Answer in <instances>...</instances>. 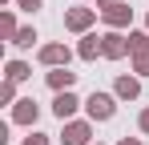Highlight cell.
Listing matches in <instances>:
<instances>
[{
    "mask_svg": "<svg viewBox=\"0 0 149 145\" xmlns=\"http://www.w3.org/2000/svg\"><path fill=\"white\" fill-rule=\"evenodd\" d=\"M16 32H20V28H16V16L4 12V16H0V36H4V40H16Z\"/></svg>",
    "mask_w": 149,
    "mask_h": 145,
    "instance_id": "9a60e30c",
    "label": "cell"
},
{
    "mask_svg": "<svg viewBox=\"0 0 149 145\" xmlns=\"http://www.w3.org/2000/svg\"><path fill=\"white\" fill-rule=\"evenodd\" d=\"M36 117H40V105H36L32 97H20V101L12 105V121H16V125H36Z\"/></svg>",
    "mask_w": 149,
    "mask_h": 145,
    "instance_id": "30bf717a",
    "label": "cell"
},
{
    "mask_svg": "<svg viewBox=\"0 0 149 145\" xmlns=\"http://www.w3.org/2000/svg\"><path fill=\"white\" fill-rule=\"evenodd\" d=\"M85 113H89V121H113L117 117V93H93L85 97Z\"/></svg>",
    "mask_w": 149,
    "mask_h": 145,
    "instance_id": "6da1fadb",
    "label": "cell"
},
{
    "mask_svg": "<svg viewBox=\"0 0 149 145\" xmlns=\"http://www.w3.org/2000/svg\"><path fill=\"white\" fill-rule=\"evenodd\" d=\"M93 141V121H65L61 145H89Z\"/></svg>",
    "mask_w": 149,
    "mask_h": 145,
    "instance_id": "3957f363",
    "label": "cell"
},
{
    "mask_svg": "<svg viewBox=\"0 0 149 145\" xmlns=\"http://www.w3.org/2000/svg\"><path fill=\"white\" fill-rule=\"evenodd\" d=\"M137 129L149 137V109H141V113H137Z\"/></svg>",
    "mask_w": 149,
    "mask_h": 145,
    "instance_id": "ffe728a7",
    "label": "cell"
},
{
    "mask_svg": "<svg viewBox=\"0 0 149 145\" xmlns=\"http://www.w3.org/2000/svg\"><path fill=\"white\" fill-rule=\"evenodd\" d=\"M97 12H101V8H81V4H77V8H69V12H65V28L85 36V32L97 24Z\"/></svg>",
    "mask_w": 149,
    "mask_h": 145,
    "instance_id": "7a4b0ae2",
    "label": "cell"
},
{
    "mask_svg": "<svg viewBox=\"0 0 149 145\" xmlns=\"http://www.w3.org/2000/svg\"><path fill=\"white\" fill-rule=\"evenodd\" d=\"M20 145H49V133H28Z\"/></svg>",
    "mask_w": 149,
    "mask_h": 145,
    "instance_id": "d6986e66",
    "label": "cell"
},
{
    "mask_svg": "<svg viewBox=\"0 0 149 145\" xmlns=\"http://www.w3.org/2000/svg\"><path fill=\"white\" fill-rule=\"evenodd\" d=\"M133 72H137V77H149V52L133 56Z\"/></svg>",
    "mask_w": 149,
    "mask_h": 145,
    "instance_id": "e0dca14e",
    "label": "cell"
},
{
    "mask_svg": "<svg viewBox=\"0 0 149 145\" xmlns=\"http://www.w3.org/2000/svg\"><path fill=\"white\" fill-rule=\"evenodd\" d=\"M129 52H133V56L149 52V32H129Z\"/></svg>",
    "mask_w": 149,
    "mask_h": 145,
    "instance_id": "5bb4252c",
    "label": "cell"
},
{
    "mask_svg": "<svg viewBox=\"0 0 149 145\" xmlns=\"http://www.w3.org/2000/svg\"><path fill=\"white\" fill-rule=\"evenodd\" d=\"M101 36H105V61H121L125 52H129V36H121L117 28H109Z\"/></svg>",
    "mask_w": 149,
    "mask_h": 145,
    "instance_id": "52a82bcc",
    "label": "cell"
},
{
    "mask_svg": "<svg viewBox=\"0 0 149 145\" xmlns=\"http://www.w3.org/2000/svg\"><path fill=\"white\" fill-rule=\"evenodd\" d=\"M36 40H40V36H36V28H32V24H24V28L16 32V40H12V45H16V48H32Z\"/></svg>",
    "mask_w": 149,
    "mask_h": 145,
    "instance_id": "4fadbf2b",
    "label": "cell"
},
{
    "mask_svg": "<svg viewBox=\"0 0 149 145\" xmlns=\"http://www.w3.org/2000/svg\"><path fill=\"white\" fill-rule=\"evenodd\" d=\"M113 4H125V0H97V8H113Z\"/></svg>",
    "mask_w": 149,
    "mask_h": 145,
    "instance_id": "44dd1931",
    "label": "cell"
},
{
    "mask_svg": "<svg viewBox=\"0 0 149 145\" xmlns=\"http://www.w3.org/2000/svg\"><path fill=\"white\" fill-rule=\"evenodd\" d=\"M16 8H20V12H40L45 0H16Z\"/></svg>",
    "mask_w": 149,
    "mask_h": 145,
    "instance_id": "ac0fdd59",
    "label": "cell"
},
{
    "mask_svg": "<svg viewBox=\"0 0 149 145\" xmlns=\"http://www.w3.org/2000/svg\"><path fill=\"white\" fill-rule=\"evenodd\" d=\"M145 32H149V12H145Z\"/></svg>",
    "mask_w": 149,
    "mask_h": 145,
    "instance_id": "603a6c76",
    "label": "cell"
},
{
    "mask_svg": "<svg viewBox=\"0 0 149 145\" xmlns=\"http://www.w3.org/2000/svg\"><path fill=\"white\" fill-rule=\"evenodd\" d=\"M28 77H32V69H28L24 61H8V65H4V81H16V85H20Z\"/></svg>",
    "mask_w": 149,
    "mask_h": 145,
    "instance_id": "7c38bea8",
    "label": "cell"
},
{
    "mask_svg": "<svg viewBox=\"0 0 149 145\" xmlns=\"http://www.w3.org/2000/svg\"><path fill=\"white\" fill-rule=\"evenodd\" d=\"M117 145H141V137H121Z\"/></svg>",
    "mask_w": 149,
    "mask_h": 145,
    "instance_id": "7402d4cb",
    "label": "cell"
},
{
    "mask_svg": "<svg viewBox=\"0 0 149 145\" xmlns=\"http://www.w3.org/2000/svg\"><path fill=\"white\" fill-rule=\"evenodd\" d=\"M81 105H85V101H81V97L69 89V93H56V101H52V113H56L61 121H73V113L81 109Z\"/></svg>",
    "mask_w": 149,
    "mask_h": 145,
    "instance_id": "9c48e42d",
    "label": "cell"
},
{
    "mask_svg": "<svg viewBox=\"0 0 149 145\" xmlns=\"http://www.w3.org/2000/svg\"><path fill=\"white\" fill-rule=\"evenodd\" d=\"M101 20L109 24V28H117V32L129 28V24H133V8H129V0H125V4H113V8H101Z\"/></svg>",
    "mask_w": 149,
    "mask_h": 145,
    "instance_id": "5b68a950",
    "label": "cell"
},
{
    "mask_svg": "<svg viewBox=\"0 0 149 145\" xmlns=\"http://www.w3.org/2000/svg\"><path fill=\"white\" fill-rule=\"evenodd\" d=\"M0 105H16V81H4L0 85Z\"/></svg>",
    "mask_w": 149,
    "mask_h": 145,
    "instance_id": "2e32d148",
    "label": "cell"
},
{
    "mask_svg": "<svg viewBox=\"0 0 149 145\" xmlns=\"http://www.w3.org/2000/svg\"><path fill=\"white\" fill-rule=\"evenodd\" d=\"M113 93H117V101H137L141 97V77L137 72H121L113 81Z\"/></svg>",
    "mask_w": 149,
    "mask_h": 145,
    "instance_id": "8992f818",
    "label": "cell"
},
{
    "mask_svg": "<svg viewBox=\"0 0 149 145\" xmlns=\"http://www.w3.org/2000/svg\"><path fill=\"white\" fill-rule=\"evenodd\" d=\"M77 56H81V61H97V56H105V36L85 32V36H81V45H77Z\"/></svg>",
    "mask_w": 149,
    "mask_h": 145,
    "instance_id": "ba28073f",
    "label": "cell"
},
{
    "mask_svg": "<svg viewBox=\"0 0 149 145\" xmlns=\"http://www.w3.org/2000/svg\"><path fill=\"white\" fill-rule=\"evenodd\" d=\"M45 81H49L52 93H69V89L77 85V72H69V65H61V69H49V77H45Z\"/></svg>",
    "mask_w": 149,
    "mask_h": 145,
    "instance_id": "8fae6325",
    "label": "cell"
},
{
    "mask_svg": "<svg viewBox=\"0 0 149 145\" xmlns=\"http://www.w3.org/2000/svg\"><path fill=\"white\" fill-rule=\"evenodd\" d=\"M36 56H40V65H45V69H61V65H69V61H73V48H69V45H40Z\"/></svg>",
    "mask_w": 149,
    "mask_h": 145,
    "instance_id": "277c9868",
    "label": "cell"
}]
</instances>
